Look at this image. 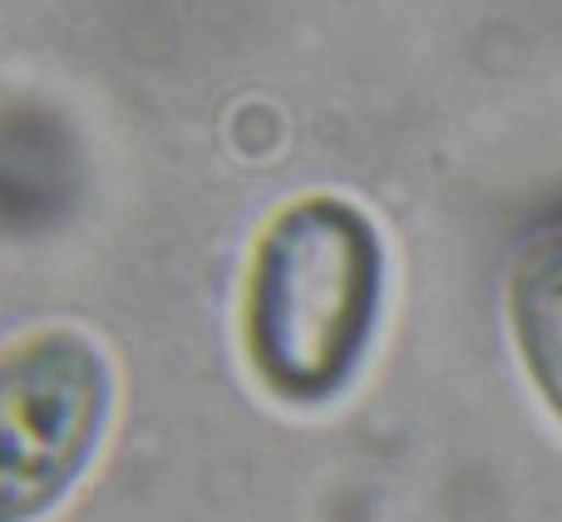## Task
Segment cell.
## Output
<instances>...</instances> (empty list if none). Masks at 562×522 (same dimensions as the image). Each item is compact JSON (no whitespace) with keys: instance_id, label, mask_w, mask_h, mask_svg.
Listing matches in <instances>:
<instances>
[{"instance_id":"obj_2","label":"cell","mask_w":562,"mask_h":522,"mask_svg":"<svg viewBox=\"0 0 562 522\" xmlns=\"http://www.w3.org/2000/svg\"><path fill=\"white\" fill-rule=\"evenodd\" d=\"M109 424V360L79 330L0 350V522L45 518L89 468Z\"/></svg>"},{"instance_id":"obj_1","label":"cell","mask_w":562,"mask_h":522,"mask_svg":"<svg viewBox=\"0 0 562 522\" xmlns=\"http://www.w3.org/2000/svg\"><path fill=\"white\" fill-rule=\"evenodd\" d=\"M385 247L356 203L311 193L267 223L247 281V355L286 405L340 395L380 326Z\"/></svg>"},{"instance_id":"obj_3","label":"cell","mask_w":562,"mask_h":522,"mask_svg":"<svg viewBox=\"0 0 562 522\" xmlns=\"http://www.w3.org/2000/svg\"><path fill=\"white\" fill-rule=\"evenodd\" d=\"M508 316L538 395L562 419V232H548L518 257Z\"/></svg>"}]
</instances>
